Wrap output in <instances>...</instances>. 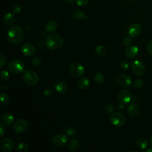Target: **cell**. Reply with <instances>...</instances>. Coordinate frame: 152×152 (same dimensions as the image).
Instances as JSON below:
<instances>
[{
    "label": "cell",
    "mask_w": 152,
    "mask_h": 152,
    "mask_svg": "<svg viewBox=\"0 0 152 152\" xmlns=\"http://www.w3.org/2000/svg\"><path fill=\"white\" fill-rule=\"evenodd\" d=\"M0 131H1V132H0V136H1V137H2L3 136V135L4 134V133H5V128H4V126H3V124L2 123L1 124V125H0Z\"/></svg>",
    "instance_id": "obj_41"
},
{
    "label": "cell",
    "mask_w": 152,
    "mask_h": 152,
    "mask_svg": "<svg viewBox=\"0 0 152 152\" xmlns=\"http://www.w3.org/2000/svg\"><path fill=\"white\" fill-rule=\"evenodd\" d=\"M32 64L34 66L38 67L42 64V59L39 56H34L32 58Z\"/></svg>",
    "instance_id": "obj_32"
},
{
    "label": "cell",
    "mask_w": 152,
    "mask_h": 152,
    "mask_svg": "<svg viewBox=\"0 0 152 152\" xmlns=\"http://www.w3.org/2000/svg\"><path fill=\"white\" fill-rule=\"evenodd\" d=\"M8 68L11 73L14 74H19L24 71L25 65L22 61L15 59L11 60L8 63Z\"/></svg>",
    "instance_id": "obj_3"
},
{
    "label": "cell",
    "mask_w": 152,
    "mask_h": 152,
    "mask_svg": "<svg viewBox=\"0 0 152 152\" xmlns=\"http://www.w3.org/2000/svg\"><path fill=\"white\" fill-rule=\"evenodd\" d=\"M149 143H150V144L152 146V137L150 138V141H149Z\"/></svg>",
    "instance_id": "obj_45"
},
{
    "label": "cell",
    "mask_w": 152,
    "mask_h": 152,
    "mask_svg": "<svg viewBox=\"0 0 152 152\" xmlns=\"http://www.w3.org/2000/svg\"><path fill=\"white\" fill-rule=\"evenodd\" d=\"M120 66L122 69H127L129 67V64L128 61L124 60L120 62Z\"/></svg>",
    "instance_id": "obj_38"
},
{
    "label": "cell",
    "mask_w": 152,
    "mask_h": 152,
    "mask_svg": "<svg viewBox=\"0 0 152 152\" xmlns=\"http://www.w3.org/2000/svg\"><path fill=\"white\" fill-rule=\"evenodd\" d=\"M84 71L85 69L81 63L74 62L69 66V72L71 74L75 77H81L84 75Z\"/></svg>",
    "instance_id": "obj_5"
},
{
    "label": "cell",
    "mask_w": 152,
    "mask_h": 152,
    "mask_svg": "<svg viewBox=\"0 0 152 152\" xmlns=\"http://www.w3.org/2000/svg\"><path fill=\"white\" fill-rule=\"evenodd\" d=\"M54 88L58 93L62 94L67 91L68 85L65 82L63 81H59L55 84Z\"/></svg>",
    "instance_id": "obj_16"
},
{
    "label": "cell",
    "mask_w": 152,
    "mask_h": 152,
    "mask_svg": "<svg viewBox=\"0 0 152 152\" xmlns=\"http://www.w3.org/2000/svg\"><path fill=\"white\" fill-rule=\"evenodd\" d=\"M28 150V145L26 142H20L16 147V151L17 152H27Z\"/></svg>",
    "instance_id": "obj_25"
},
{
    "label": "cell",
    "mask_w": 152,
    "mask_h": 152,
    "mask_svg": "<svg viewBox=\"0 0 152 152\" xmlns=\"http://www.w3.org/2000/svg\"><path fill=\"white\" fill-rule=\"evenodd\" d=\"M24 38V32L23 29L18 26H11L7 33L8 40L12 44H18L20 43Z\"/></svg>",
    "instance_id": "obj_1"
},
{
    "label": "cell",
    "mask_w": 152,
    "mask_h": 152,
    "mask_svg": "<svg viewBox=\"0 0 152 152\" xmlns=\"http://www.w3.org/2000/svg\"><path fill=\"white\" fill-rule=\"evenodd\" d=\"M28 127L27 122L23 119H19L15 121L13 124V128L17 134H21L24 132Z\"/></svg>",
    "instance_id": "obj_8"
},
{
    "label": "cell",
    "mask_w": 152,
    "mask_h": 152,
    "mask_svg": "<svg viewBox=\"0 0 152 152\" xmlns=\"http://www.w3.org/2000/svg\"><path fill=\"white\" fill-rule=\"evenodd\" d=\"M89 2V0H76V4L78 6H85Z\"/></svg>",
    "instance_id": "obj_34"
},
{
    "label": "cell",
    "mask_w": 152,
    "mask_h": 152,
    "mask_svg": "<svg viewBox=\"0 0 152 152\" xmlns=\"http://www.w3.org/2000/svg\"><path fill=\"white\" fill-rule=\"evenodd\" d=\"M144 85V82L141 79L136 80L133 83V87L136 89L141 88Z\"/></svg>",
    "instance_id": "obj_31"
},
{
    "label": "cell",
    "mask_w": 152,
    "mask_h": 152,
    "mask_svg": "<svg viewBox=\"0 0 152 152\" xmlns=\"http://www.w3.org/2000/svg\"><path fill=\"white\" fill-rule=\"evenodd\" d=\"M116 84L122 87H129L132 84V78L129 75L122 74L117 76L116 78Z\"/></svg>",
    "instance_id": "obj_7"
},
{
    "label": "cell",
    "mask_w": 152,
    "mask_h": 152,
    "mask_svg": "<svg viewBox=\"0 0 152 152\" xmlns=\"http://www.w3.org/2000/svg\"><path fill=\"white\" fill-rule=\"evenodd\" d=\"M21 8L19 5H15L12 7V12L14 14H18L21 12Z\"/></svg>",
    "instance_id": "obj_36"
},
{
    "label": "cell",
    "mask_w": 152,
    "mask_h": 152,
    "mask_svg": "<svg viewBox=\"0 0 152 152\" xmlns=\"http://www.w3.org/2000/svg\"><path fill=\"white\" fill-rule=\"evenodd\" d=\"M94 51H95V53L97 55H99V56H103L106 53L107 49H106V48L105 46L98 45Z\"/></svg>",
    "instance_id": "obj_23"
},
{
    "label": "cell",
    "mask_w": 152,
    "mask_h": 152,
    "mask_svg": "<svg viewBox=\"0 0 152 152\" xmlns=\"http://www.w3.org/2000/svg\"><path fill=\"white\" fill-rule=\"evenodd\" d=\"M10 78V74L9 72L6 71V70H2L1 71V74H0V78L1 79V80L5 81H7Z\"/></svg>",
    "instance_id": "obj_29"
},
{
    "label": "cell",
    "mask_w": 152,
    "mask_h": 152,
    "mask_svg": "<svg viewBox=\"0 0 152 152\" xmlns=\"http://www.w3.org/2000/svg\"><path fill=\"white\" fill-rule=\"evenodd\" d=\"M120 1H124V0H120Z\"/></svg>",
    "instance_id": "obj_46"
},
{
    "label": "cell",
    "mask_w": 152,
    "mask_h": 152,
    "mask_svg": "<svg viewBox=\"0 0 152 152\" xmlns=\"http://www.w3.org/2000/svg\"><path fill=\"white\" fill-rule=\"evenodd\" d=\"M1 89L2 91H7L8 89V87L7 86V85L3 84L1 86Z\"/></svg>",
    "instance_id": "obj_42"
},
{
    "label": "cell",
    "mask_w": 152,
    "mask_h": 152,
    "mask_svg": "<svg viewBox=\"0 0 152 152\" xmlns=\"http://www.w3.org/2000/svg\"><path fill=\"white\" fill-rule=\"evenodd\" d=\"M118 99L122 104H128L131 100V94L128 90H122L118 94Z\"/></svg>",
    "instance_id": "obj_12"
},
{
    "label": "cell",
    "mask_w": 152,
    "mask_h": 152,
    "mask_svg": "<svg viewBox=\"0 0 152 152\" xmlns=\"http://www.w3.org/2000/svg\"><path fill=\"white\" fill-rule=\"evenodd\" d=\"M14 147L13 140L9 138H3L0 141V148L4 152L11 151Z\"/></svg>",
    "instance_id": "obj_9"
},
{
    "label": "cell",
    "mask_w": 152,
    "mask_h": 152,
    "mask_svg": "<svg viewBox=\"0 0 152 152\" xmlns=\"http://www.w3.org/2000/svg\"><path fill=\"white\" fill-rule=\"evenodd\" d=\"M132 42V39L130 36H126L125 37L123 40V43L125 46L129 45Z\"/></svg>",
    "instance_id": "obj_35"
},
{
    "label": "cell",
    "mask_w": 152,
    "mask_h": 152,
    "mask_svg": "<svg viewBox=\"0 0 152 152\" xmlns=\"http://www.w3.org/2000/svg\"><path fill=\"white\" fill-rule=\"evenodd\" d=\"M90 85V81L89 80L86 78V77H83L82 78L78 83V87L81 89V90H85L87 88H88V87Z\"/></svg>",
    "instance_id": "obj_21"
},
{
    "label": "cell",
    "mask_w": 152,
    "mask_h": 152,
    "mask_svg": "<svg viewBox=\"0 0 152 152\" xmlns=\"http://www.w3.org/2000/svg\"><path fill=\"white\" fill-rule=\"evenodd\" d=\"M68 3H69V4H72V3H74V2H75V0H65Z\"/></svg>",
    "instance_id": "obj_43"
},
{
    "label": "cell",
    "mask_w": 152,
    "mask_h": 152,
    "mask_svg": "<svg viewBox=\"0 0 152 152\" xmlns=\"http://www.w3.org/2000/svg\"><path fill=\"white\" fill-rule=\"evenodd\" d=\"M148 142L147 140L144 138H140L136 141V145L141 149H145L148 147Z\"/></svg>",
    "instance_id": "obj_22"
},
{
    "label": "cell",
    "mask_w": 152,
    "mask_h": 152,
    "mask_svg": "<svg viewBox=\"0 0 152 152\" xmlns=\"http://www.w3.org/2000/svg\"><path fill=\"white\" fill-rule=\"evenodd\" d=\"M141 31V26L138 23H132L127 28V33L131 37L137 36Z\"/></svg>",
    "instance_id": "obj_13"
},
{
    "label": "cell",
    "mask_w": 152,
    "mask_h": 152,
    "mask_svg": "<svg viewBox=\"0 0 152 152\" xmlns=\"http://www.w3.org/2000/svg\"><path fill=\"white\" fill-rule=\"evenodd\" d=\"M53 92H52V90L50 88H47L46 90H45L44 91V95L46 97H50L52 96Z\"/></svg>",
    "instance_id": "obj_39"
},
{
    "label": "cell",
    "mask_w": 152,
    "mask_h": 152,
    "mask_svg": "<svg viewBox=\"0 0 152 152\" xmlns=\"http://www.w3.org/2000/svg\"><path fill=\"white\" fill-rule=\"evenodd\" d=\"M22 53L27 56H32L35 52V48L31 43H26L21 46Z\"/></svg>",
    "instance_id": "obj_14"
},
{
    "label": "cell",
    "mask_w": 152,
    "mask_h": 152,
    "mask_svg": "<svg viewBox=\"0 0 152 152\" xmlns=\"http://www.w3.org/2000/svg\"><path fill=\"white\" fill-rule=\"evenodd\" d=\"M0 60H1V62H0V68H2L4 67V66L5 65V63H6L5 57L2 54L0 55Z\"/></svg>",
    "instance_id": "obj_37"
},
{
    "label": "cell",
    "mask_w": 152,
    "mask_h": 152,
    "mask_svg": "<svg viewBox=\"0 0 152 152\" xmlns=\"http://www.w3.org/2000/svg\"><path fill=\"white\" fill-rule=\"evenodd\" d=\"M94 81L99 84H101L104 82V77L101 73H97L94 75Z\"/></svg>",
    "instance_id": "obj_27"
},
{
    "label": "cell",
    "mask_w": 152,
    "mask_h": 152,
    "mask_svg": "<svg viewBox=\"0 0 152 152\" xmlns=\"http://www.w3.org/2000/svg\"><path fill=\"white\" fill-rule=\"evenodd\" d=\"M139 52V49L137 46L134 45L129 46L125 50V55L131 58L135 57Z\"/></svg>",
    "instance_id": "obj_17"
},
{
    "label": "cell",
    "mask_w": 152,
    "mask_h": 152,
    "mask_svg": "<svg viewBox=\"0 0 152 152\" xmlns=\"http://www.w3.org/2000/svg\"><path fill=\"white\" fill-rule=\"evenodd\" d=\"M65 132L70 137H72L74 135H75L76 134V132H77V131L76 129L74 128H71V127H68V128H66L65 129Z\"/></svg>",
    "instance_id": "obj_30"
},
{
    "label": "cell",
    "mask_w": 152,
    "mask_h": 152,
    "mask_svg": "<svg viewBox=\"0 0 152 152\" xmlns=\"http://www.w3.org/2000/svg\"><path fill=\"white\" fill-rule=\"evenodd\" d=\"M73 19L75 20H80L81 18H84V19H87V15L84 14V12L82 11H77L74 12V14L72 15Z\"/></svg>",
    "instance_id": "obj_24"
},
{
    "label": "cell",
    "mask_w": 152,
    "mask_h": 152,
    "mask_svg": "<svg viewBox=\"0 0 152 152\" xmlns=\"http://www.w3.org/2000/svg\"><path fill=\"white\" fill-rule=\"evenodd\" d=\"M147 49L148 52L151 55H152V40H150V41L148 43L147 46Z\"/></svg>",
    "instance_id": "obj_40"
},
{
    "label": "cell",
    "mask_w": 152,
    "mask_h": 152,
    "mask_svg": "<svg viewBox=\"0 0 152 152\" xmlns=\"http://www.w3.org/2000/svg\"><path fill=\"white\" fill-rule=\"evenodd\" d=\"M132 70L136 75H141L145 71L144 64L140 60H135L132 64Z\"/></svg>",
    "instance_id": "obj_11"
},
{
    "label": "cell",
    "mask_w": 152,
    "mask_h": 152,
    "mask_svg": "<svg viewBox=\"0 0 152 152\" xmlns=\"http://www.w3.org/2000/svg\"><path fill=\"white\" fill-rule=\"evenodd\" d=\"M145 152H152V147H150V148H147V150H145Z\"/></svg>",
    "instance_id": "obj_44"
},
{
    "label": "cell",
    "mask_w": 152,
    "mask_h": 152,
    "mask_svg": "<svg viewBox=\"0 0 152 152\" xmlns=\"http://www.w3.org/2000/svg\"><path fill=\"white\" fill-rule=\"evenodd\" d=\"M14 121V116L10 113H4L1 118V122L4 125L9 126Z\"/></svg>",
    "instance_id": "obj_18"
},
{
    "label": "cell",
    "mask_w": 152,
    "mask_h": 152,
    "mask_svg": "<svg viewBox=\"0 0 152 152\" xmlns=\"http://www.w3.org/2000/svg\"><path fill=\"white\" fill-rule=\"evenodd\" d=\"M23 78L24 82L30 86L36 85L39 81L38 75L32 70H27L24 71Z\"/></svg>",
    "instance_id": "obj_4"
},
{
    "label": "cell",
    "mask_w": 152,
    "mask_h": 152,
    "mask_svg": "<svg viewBox=\"0 0 152 152\" xmlns=\"http://www.w3.org/2000/svg\"><path fill=\"white\" fill-rule=\"evenodd\" d=\"M67 141H68L67 136L65 134H59L55 135L52 140V144L55 146L58 147H61L64 146L66 144Z\"/></svg>",
    "instance_id": "obj_10"
},
{
    "label": "cell",
    "mask_w": 152,
    "mask_h": 152,
    "mask_svg": "<svg viewBox=\"0 0 152 152\" xmlns=\"http://www.w3.org/2000/svg\"><path fill=\"white\" fill-rule=\"evenodd\" d=\"M110 121L113 125L120 127L125 124L126 119L125 116L121 113L115 112L110 115Z\"/></svg>",
    "instance_id": "obj_6"
},
{
    "label": "cell",
    "mask_w": 152,
    "mask_h": 152,
    "mask_svg": "<svg viewBox=\"0 0 152 152\" xmlns=\"http://www.w3.org/2000/svg\"><path fill=\"white\" fill-rule=\"evenodd\" d=\"M46 30L47 31L52 33L56 30L58 28V23L55 20H49L46 24Z\"/></svg>",
    "instance_id": "obj_20"
},
{
    "label": "cell",
    "mask_w": 152,
    "mask_h": 152,
    "mask_svg": "<svg viewBox=\"0 0 152 152\" xmlns=\"http://www.w3.org/2000/svg\"><path fill=\"white\" fill-rule=\"evenodd\" d=\"M1 104L3 106L7 105L9 102L10 99L7 94L5 93H1Z\"/></svg>",
    "instance_id": "obj_28"
},
{
    "label": "cell",
    "mask_w": 152,
    "mask_h": 152,
    "mask_svg": "<svg viewBox=\"0 0 152 152\" xmlns=\"http://www.w3.org/2000/svg\"><path fill=\"white\" fill-rule=\"evenodd\" d=\"M129 115L133 118L137 117L140 114V109L138 106L135 103H132L129 104L127 109Z\"/></svg>",
    "instance_id": "obj_15"
},
{
    "label": "cell",
    "mask_w": 152,
    "mask_h": 152,
    "mask_svg": "<svg viewBox=\"0 0 152 152\" xmlns=\"http://www.w3.org/2000/svg\"><path fill=\"white\" fill-rule=\"evenodd\" d=\"M68 148L71 151H75L78 148L79 144H78V143L77 140H71L69 141V142L68 143Z\"/></svg>",
    "instance_id": "obj_26"
},
{
    "label": "cell",
    "mask_w": 152,
    "mask_h": 152,
    "mask_svg": "<svg viewBox=\"0 0 152 152\" xmlns=\"http://www.w3.org/2000/svg\"><path fill=\"white\" fill-rule=\"evenodd\" d=\"M104 109H105V110L106 112L109 113V114H111L112 113L113 110H114V106L112 104H110V103H109V104H107L105 107H104Z\"/></svg>",
    "instance_id": "obj_33"
},
{
    "label": "cell",
    "mask_w": 152,
    "mask_h": 152,
    "mask_svg": "<svg viewBox=\"0 0 152 152\" xmlns=\"http://www.w3.org/2000/svg\"><path fill=\"white\" fill-rule=\"evenodd\" d=\"M15 21V16L12 13H7L3 18V23L5 26H10Z\"/></svg>",
    "instance_id": "obj_19"
},
{
    "label": "cell",
    "mask_w": 152,
    "mask_h": 152,
    "mask_svg": "<svg viewBox=\"0 0 152 152\" xmlns=\"http://www.w3.org/2000/svg\"><path fill=\"white\" fill-rule=\"evenodd\" d=\"M46 46L52 50H55L61 48L63 44L64 40L62 37L56 33L49 34L46 39Z\"/></svg>",
    "instance_id": "obj_2"
}]
</instances>
